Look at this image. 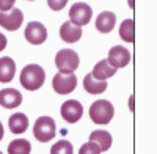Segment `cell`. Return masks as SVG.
<instances>
[{"mask_svg": "<svg viewBox=\"0 0 157 154\" xmlns=\"http://www.w3.org/2000/svg\"><path fill=\"white\" fill-rule=\"evenodd\" d=\"M46 80V72L39 65H27L21 71V83L29 91H36Z\"/></svg>", "mask_w": 157, "mask_h": 154, "instance_id": "cell-1", "label": "cell"}, {"mask_svg": "<svg viewBox=\"0 0 157 154\" xmlns=\"http://www.w3.org/2000/svg\"><path fill=\"white\" fill-rule=\"evenodd\" d=\"M113 113L115 110H113L112 102L105 99L94 101L90 107V118L96 124H109L113 118Z\"/></svg>", "mask_w": 157, "mask_h": 154, "instance_id": "cell-2", "label": "cell"}, {"mask_svg": "<svg viewBox=\"0 0 157 154\" xmlns=\"http://www.w3.org/2000/svg\"><path fill=\"white\" fill-rule=\"evenodd\" d=\"M78 63L80 58L72 49H61L55 55V66L61 74H74V71L78 68Z\"/></svg>", "mask_w": 157, "mask_h": 154, "instance_id": "cell-3", "label": "cell"}, {"mask_svg": "<svg viewBox=\"0 0 157 154\" xmlns=\"http://www.w3.org/2000/svg\"><path fill=\"white\" fill-rule=\"evenodd\" d=\"M33 135L38 142L47 143L55 137V121L50 117H41L38 118L33 126Z\"/></svg>", "mask_w": 157, "mask_h": 154, "instance_id": "cell-4", "label": "cell"}, {"mask_svg": "<svg viewBox=\"0 0 157 154\" xmlns=\"http://www.w3.org/2000/svg\"><path fill=\"white\" fill-rule=\"evenodd\" d=\"M91 16H93V10H91L90 5L83 3V2H77L71 6L69 10V22L77 25V27H82V25H86L91 21Z\"/></svg>", "mask_w": 157, "mask_h": 154, "instance_id": "cell-5", "label": "cell"}, {"mask_svg": "<svg viewBox=\"0 0 157 154\" xmlns=\"http://www.w3.org/2000/svg\"><path fill=\"white\" fill-rule=\"evenodd\" d=\"M77 87V77L74 74H61L57 72L52 79V88L58 94H68L72 93Z\"/></svg>", "mask_w": 157, "mask_h": 154, "instance_id": "cell-6", "label": "cell"}, {"mask_svg": "<svg viewBox=\"0 0 157 154\" xmlns=\"http://www.w3.org/2000/svg\"><path fill=\"white\" fill-rule=\"evenodd\" d=\"M25 40H27L30 44H43L47 40V30L41 22H29L27 27H25Z\"/></svg>", "mask_w": 157, "mask_h": 154, "instance_id": "cell-7", "label": "cell"}, {"mask_svg": "<svg viewBox=\"0 0 157 154\" xmlns=\"http://www.w3.org/2000/svg\"><path fill=\"white\" fill-rule=\"evenodd\" d=\"M24 22V13L19 8H13L8 13H0V25L10 32H16Z\"/></svg>", "mask_w": 157, "mask_h": 154, "instance_id": "cell-8", "label": "cell"}, {"mask_svg": "<svg viewBox=\"0 0 157 154\" xmlns=\"http://www.w3.org/2000/svg\"><path fill=\"white\" fill-rule=\"evenodd\" d=\"M83 115V106L75 99H69L66 102H63L61 106V117L66 123H77Z\"/></svg>", "mask_w": 157, "mask_h": 154, "instance_id": "cell-9", "label": "cell"}, {"mask_svg": "<svg viewBox=\"0 0 157 154\" xmlns=\"http://www.w3.org/2000/svg\"><path fill=\"white\" fill-rule=\"evenodd\" d=\"M109 65L113 66L115 69L118 68H124L129 65V61H130V54H129V50L124 47V46H113L110 49V52H109Z\"/></svg>", "mask_w": 157, "mask_h": 154, "instance_id": "cell-10", "label": "cell"}, {"mask_svg": "<svg viewBox=\"0 0 157 154\" xmlns=\"http://www.w3.org/2000/svg\"><path fill=\"white\" fill-rule=\"evenodd\" d=\"M22 104V94L16 88L0 90V106L5 109H14Z\"/></svg>", "mask_w": 157, "mask_h": 154, "instance_id": "cell-11", "label": "cell"}, {"mask_svg": "<svg viewBox=\"0 0 157 154\" xmlns=\"http://www.w3.org/2000/svg\"><path fill=\"white\" fill-rule=\"evenodd\" d=\"M60 38L64 43H77L82 38V27L71 24L69 21L60 27Z\"/></svg>", "mask_w": 157, "mask_h": 154, "instance_id": "cell-12", "label": "cell"}, {"mask_svg": "<svg viewBox=\"0 0 157 154\" xmlns=\"http://www.w3.org/2000/svg\"><path fill=\"white\" fill-rule=\"evenodd\" d=\"M115 24H116V16L115 13L112 11H102L101 14L96 17V29L101 33H109L115 29Z\"/></svg>", "mask_w": 157, "mask_h": 154, "instance_id": "cell-13", "label": "cell"}, {"mask_svg": "<svg viewBox=\"0 0 157 154\" xmlns=\"http://www.w3.org/2000/svg\"><path fill=\"white\" fill-rule=\"evenodd\" d=\"M16 72V63L11 57L0 58V82H11Z\"/></svg>", "mask_w": 157, "mask_h": 154, "instance_id": "cell-14", "label": "cell"}, {"mask_svg": "<svg viewBox=\"0 0 157 154\" xmlns=\"http://www.w3.org/2000/svg\"><path fill=\"white\" fill-rule=\"evenodd\" d=\"M115 72H116V69L109 65L107 60H101L99 63H96V66L93 68V71H91L90 74L93 75L96 80H107L109 77H112Z\"/></svg>", "mask_w": 157, "mask_h": 154, "instance_id": "cell-15", "label": "cell"}, {"mask_svg": "<svg viewBox=\"0 0 157 154\" xmlns=\"http://www.w3.org/2000/svg\"><path fill=\"white\" fill-rule=\"evenodd\" d=\"M8 126L13 134H22L29 129V118L24 113H14L10 117Z\"/></svg>", "mask_w": 157, "mask_h": 154, "instance_id": "cell-16", "label": "cell"}, {"mask_svg": "<svg viewBox=\"0 0 157 154\" xmlns=\"http://www.w3.org/2000/svg\"><path fill=\"white\" fill-rule=\"evenodd\" d=\"M90 142L96 143V145L99 146L101 152H102V151L110 149L113 138H112V135H110L107 131H93V132L90 134Z\"/></svg>", "mask_w": 157, "mask_h": 154, "instance_id": "cell-17", "label": "cell"}, {"mask_svg": "<svg viewBox=\"0 0 157 154\" xmlns=\"http://www.w3.org/2000/svg\"><path fill=\"white\" fill-rule=\"evenodd\" d=\"M83 88L90 94H101L107 90V80H96L91 74H86L83 79Z\"/></svg>", "mask_w": 157, "mask_h": 154, "instance_id": "cell-18", "label": "cell"}, {"mask_svg": "<svg viewBox=\"0 0 157 154\" xmlns=\"http://www.w3.org/2000/svg\"><path fill=\"white\" fill-rule=\"evenodd\" d=\"M120 36L126 43H134L135 41V22L134 19H126L120 25Z\"/></svg>", "mask_w": 157, "mask_h": 154, "instance_id": "cell-19", "label": "cell"}, {"mask_svg": "<svg viewBox=\"0 0 157 154\" xmlns=\"http://www.w3.org/2000/svg\"><path fill=\"white\" fill-rule=\"evenodd\" d=\"M30 151H32V145L25 138L13 140L8 145V154H30Z\"/></svg>", "mask_w": 157, "mask_h": 154, "instance_id": "cell-20", "label": "cell"}, {"mask_svg": "<svg viewBox=\"0 0 157 154\" xmlns=\"http://www.w3.org/2000/svg\"><path fill=\"white\" fill-rule=\"evenodd\" d=\"M50 154H74V148L68 140H60L50 148Z\"/></svg>", "mask_w": 157, "mask_h": 154, "instance_id": "cell-21", "label": "cell"}, {"mask_svg": "<svg viewBox=\"0 0 157 154\" xmlns=\"http://www.w3.org/2000/svg\"><path fill=\"white\" fill-rule=\"evenodd\" d=\"M78 154H101V149L96 143L93 142H88V143H83L78 149Z\"/></svg>", "mask_w": 157, "mask_h": 154, "instance_id": "cell-22", "label": "cell"}, {"mask_svg": "<svg viewBox=\"0 0 157 154\" xmlns=\"http://www.w3.org/2000/svg\"><path fill=\"white\" fill-rule=\"evenodd\" d=\"M47 3H49L50 10H54V11H60V10H63L64 6H66L68 0H47Z\"/></svg>", "mask_w": 157, "mask_h": 154, "instance_id": "cell-23", "label": "cell"}, {"mask_svg": "<svg viewBox=\"0 0 157 154\" xmlns=\"http://www.w3.org/2000/svg\"><path fill=\"white\" fill-rule=\"evenodd\" d=\"M16 0H0V13H8L14 8Z\"/></svg>", "mask_w": 157, "mask_h": 154, "instance_id": "cell-24", "label": "cell"}, {"mask_svg": "<svg viewBox=\"0 0 157 154\" xmlns=\"http://www.w3.org/2000/svg\"><path fill=\"white\" fill-rule=\"evenodd\" d=\"M6 47V38L3 36V33H0V52Z\"/></svg>", "mask_w": 157, "mask_h": 154, "instance_id": "cell-25", "label": "cell"}, {"mask_svg": "<svg viewBox=\"0 0 157 154\" xmlns=\"http://www.w3.org/2000/svg\"><path fill=\"white\" fill-rule=\"evenodd\" d=\"M3 135H5V129H3V124H2V121H0V142H2Z\"/></svg>", "mask_w": 157, "mask_h": 154, "instance_id": "cell-26", "label": "cell"}, {"mask_svg": "<svg viewBox=\"0 0 157 154\" xmlns=\"http://www.w3.org/2000/svg\"><path fill=\"white\" fill-rule=\"evenodd\" d=\"M129 107H130V110H134V96H130V102H129Z\"/></svg>", "mask_w": 157, "mask_h": 154, "instance_id": "cell-27", "label": "cell"}, {"mask_svg": "<svg viewBox=\"0 0 157 154\" xmlns=\"http://www.w3.org/2000/svg\"><path fill=\"white\" fill-rule=\"evenodd\" d=\"M130 8H134V0H130Z\"/></svg>", "mask_w": 157, "mask_h": 154, "instance_id": "cell-28", "label": "cell"}, {"mask_svg": "<svg viewBox=\"0 0 157 154\" xmlns=\"http://www.w3.org/2000/svg\"><path fill=\"white\" fill-rule=\"evenodd\" d=\"M0 154H3V152H2V151H0Z\"/></svg>", "mask_w": 157, "mask_h": 154, "instance_id": "cell-29", "label": "cell"}]
</instances>
